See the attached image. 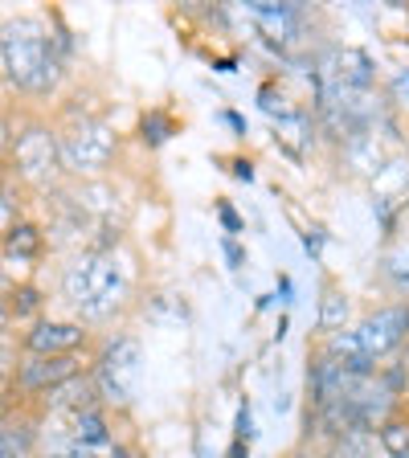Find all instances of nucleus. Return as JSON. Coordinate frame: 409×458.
Masks as SVG:
<instances>
[{
    "mask_svg": "<svg viewBox=\"0 0 409 458\" xmlns=\"http://www.w3.org/2000/svg\"><path fill=\"white\" fill-rule=\"evenodd\" d=\"M62 295L78 311V319L103 324L115 311H124V303L132 299V275L107 250H86L62 275Z\"/></svg>",
    "mask_w": 409,
    "mask_h": 458,
    "instance_id": "1",
    "label": "nucleus"
},
{
    "mask_svg": "<svg viewBox=\"0 0 409 458\" xmlns=\"http://www.w3.org/2000/svg\"><path fill=\"white\" fill-rule=\"evenodd\" d=\"M0 57H4L13 86L25 90V95H49L57 78H62L54 38H49L46 21L38 17H17L0 25Z\"/></svg>",
    "mask_w": 409,
    "mask_h": 458,
    "instance_id": "2",
    "label": "nucleus"
},
{
    "mask_svg": "<svg viewBox=\"0 0 409 458\" xmlns=\"http://www.w3.org/2000/svg\"><path fill=\"white\" fill-rule=\"evenodd\" d=\"M401 344H409V303H389L381 311L364 315L356 327L336 332L324 352L340 360L353 377H369L372 364L393 356Z\"/></svg>",
    "mask_w": 409,
    "mask_h": 458,
    "instance_id": "3",
    "label": "nucleus"
},
{
    "mask_svg": "<svg viewBox=\"0 0 409 458\" xmlns=\"http://www.w3.org/2000/svg\"><path fill=\"white\" fill-rule=\"evenodd\" d=\"M140 377H143L140 344H135L132 335H119V340L103 352V360L95 364V377H90V381H95V389L103 401L127 405V401L135 397V389H140Z\"/></svg>",
    "mask_w": 409,
    "mask_h": 458,
    "instance_id": "4",
    "label": "nucleus"
},
{
    "mask_svg": "<svg viewBox=\"0 0 409 458\" xmlns=\"http://www.w3.org/2000/svg\"><path fill=\"white\" fill-rule=\"evenodd\" d=\"M115 148H119V140H115V131L107 123H98V119H82V123H74L62 140H57V156H62V168L66 172H103L107 164H111Z\"/></svg>",
    "mask_w": 409,
    "mask_h": 458,
    "instance_id": "5",
    "label": "nucleus"
},
{
    "mask_svg": "<svg viewBox=\"0 0 409 458\" xmlns=\"http://www.w3.org/2000/svg\"><path fill=\"white\" fill-rule=\"evenodd\" d=\"M13 160H17V172L21 181L29 184H49L57 176V168H62V156H57V135L49 131V127L33 123L25 127V131L13 140Z\"/></svg>",
    "mask_w": 409,
    "mask_h": 458,
    "instance_id": "6",
    "label": "nucleus"
},
{
    "mask_svg": "<svg viewBox=\"0 0 409 458\" xmlns=\"http://www.w3.org/2000/svg\"><path fill=\"white\" fill-rule=\"evenodd\" d=\"M78 344H86L82 324H38L25 335V348L33 356H74Z\"/></svg>",
    "mask_w": 409,
    "mask_h": 458,
    "instance_id": "7",
    "label": "nucleus"
},
{
    "mask_svg": "<svg viewBox=\"0 0 409 458\" xmlns=\"http://www.w3.org/2000/svg\"><path fill=\"white\" fill-rule=\"evenodd\" d=\"M78 372V360L74 356H33L29 364H21V389L29 393H46L54 389V385H62L66 377H74Z\"/></svg>",
    "mask_w": 409,
    "mask_h": 458,
    "instance_id": "8",
    "label": "nucleus"
},
{
    "mask_svg": "<svg viewBox=\"0 0 409 458\" xmlns=\"http://www.w3.org/2000/svg\"><path fill=\"white\" fill-rule=\"evenodd\" d=\"M95 401H98V389H95V381H90L86 372H74V377H66L62 385L46 389V405H49V410L78 413V410H90Z\"/></svg>",
    "mask_w": 409,
    "mask_h": 458,
    "instance_id": "9",
    "label": "nucleus"
},
{
    "mask_svg": "<svg viewBox=\"0 0 409 458\" xmlns=\"http://www.w3.org/2000/svg\"><path fill=\"white\" fill-rule=\"evenodd\" d=\"M70 438H78L82 446H90V450H98L103 442H111V429H107L103 410H98V405H90V410H78L74 413V434H70Z\"/></svg>",
    "mask_w": 409,
    "mask_h": 458,
    "instance_id": "10",
    "label": "nucleus"
},
{
    "mask_svg": "<svg viewBox=\"0 0 409 458\" xmlns=\"http://www.w3.org/2000/svg\"><path fill=\"white\" fill-rule=\"evenodd\" d=\"M344 324H348V295L344 291H336V286H328L324 291V307H320V332H344Z\"/></svg>",
    "mask_w": 409,
    "mask_h": 458,
    "instance_id": "11",
    "label": "nucleus"
},
{
    "mask_svg": "<svg viewBox=\"0 0 409 458\" xmlns=\"http://www.w3.org/2000/svg\"><path fill=\"white\" fill-rule=\"evenodd\" d=\"M377 446L389 458H409V421L405 418H389L377 429Z\"/></svg>",
    "mask_w": 409,
    "mask_h": 458,
    "instance_id": "12",
    "label": "nucleus"
},
{
    "mask_svg": "<svg viewBox=\"0 0 409 458\" xmlns=\"http://www.w3.org/2000/svg\"><path fill=\"white\" fill-rule=\"evenodd\" d=\"M41 458H103V454L82 446V442L70 438V434H49V438L41 442Z\"/></svg>",
    "mask_w": 409,
    "mask_h": 458,
    "instance_id": "13",
    "label": "nucleus"
},
{
    "mask_svg": "<svg viewBox=\"0 0 409 458\" xmlns=\"http://www.w3.org/2000/svg\"><path fill=\"white\" fill-rule=\"evenodd\" d=\"M4 250H9V254H21V258H33L41 250V233L33 225H13L9 238H4Z\"/></svg>",
    "mask_w": 409,
    "mask_h": 458,
    "instance_id": "14",
    "label": "nucleus"
},
{
    "mask_svg": "<svg viewBox=\"0 0 409 458\" xmlns=\"http://www.w3.org/2000/svg\"><path fill=\"white\" fill-rule=\"evenodd\" d=\"M0 458H33V434L29 429H0Z\"/></svg>",
    "mask_w": 409,
    "mask_h": 458,
    "instance_id": "15",
    "label": "nucleus"
},
{
    "mask_svg": "<svg viewBox=\"0 0 409 458\" xmlns=\"http://www.w3.org/2000/svg\"><path fill=\"white\" fill-rule=\"evenodd\" d=\"M286 458H315V454H311V450H303V446H299V450H291V454H286Z\"/></svg>",
    "mask_w": 409,
    "mask_h": 458,
    "instance_id": "16",
    "label": "nucleus"
},
{
    "mask_svg": "<svg viewBox=\"0 0 409 458\" xmlns=\"http://www.w3.org/2000/svg\"><path fill=\"white\" fill-rule=\"evenodd\" d=\"M328 458H340V454H328Z\"/></svg>",
    "mask_w": 409,
    "mask_h": 458,
    "instance_id": "17",
    "label": "nucleus"
}]
</instances>
